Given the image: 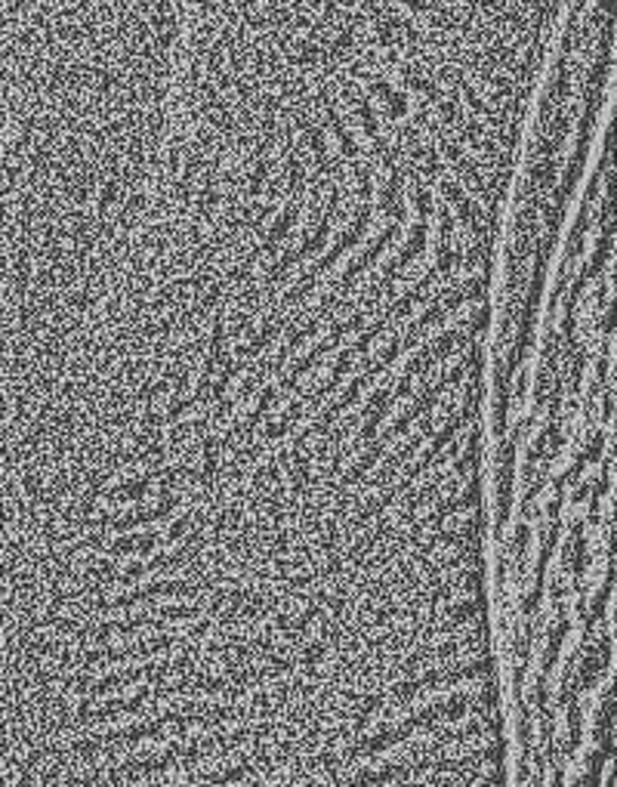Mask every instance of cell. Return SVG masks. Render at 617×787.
<instances>
[{"mask_svg":"<svg viewBox=\"0 0 617 787\" xmlns=\"http://www.w3.org/2000/svg\"><path fill=\"white\" fill-rule=\"evenodd\" d=\"M491 337L312 303L0 343V689L297 726L497 642Z\"/></svg>","mask_w":617,"mask_h":787,"instance_id":"1","label":"cell"}]
</instances>
